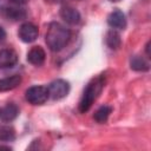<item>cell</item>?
<instances>
[{
  "instance_id": "cell-1",
  "label": "cell",
  "mask_w": 151,
  "mask_h": 151,
  "mask_svg": "<svg viewBox=\"0 0 151 151\" xmlns=\"http://www.w3.org/2000/svg\"><path fill=\"white\" fill-rule=\"evenodd\" d=\"M70 39H71V32L64 25L59 22H51L48 25L45 40L51 51L53 52L61 51L68 44Z\"/></svg>"
},
{
  "instance_id": "cell-2",
  "label": "cell",
  "mask_w": 151,
  "mask_h": 151,
  "mask_svg": "<svg viewBox=\"0 0 151 151\" xmlns=\"http://www.w3.org/2000/svg\"><path fill=\"white\" fill-rule=\"evenodd\" d=\"M103 86H104V79L100 76L92 79L87 84V86L84 90V93L81 96V99L79 101V111L81 113H85L86 111H88L91 109L92 104L96 101V99L100 94Z\"/></svg>"
},
{
  "instance_id": "cell-3",
  "label": "cell",
  "mask_w": 151,
  "mask_h": 151,
  "mask_svg": "<svg viewBox=\"0 0 151 151\" xmlns=\"http://www.w3.org/2000/svg\"><path fill=\"white\" fill-rule=\"evenodd\" d=\"M48 99V90L45 86H32L26 91V100L32 105H42Z\"/></svg>"
},
{
  "instance_id": "cell-4",
  "label": "cell",
  "mask_w": 151,
  "mask_h": 151,
  "mask_svg": "<svg viewBox=\"0 0 151 151\" xmlns=\"http://www.w3.org/2000/svg\"><path fill=\"white\" fill-rule=\"evenodd\" d=\"M47 90L48 97H51L52 99H61L65 96H67L70 91V84L64 79H57L48 85Z\"/></svg>"
},
{
  "instance_id": "cell-5",
  "label": "cell",
  "mask_w": 151,
  "mask_h": 151,
  "mask_svg": "<svg viewBox=\"0 0 151 151\" xmlns=\"http://www.w3.org/2000/svg\"><path fill=\"white\" fill-rule=\"evenodd\" d=\"M19 38L24 42H33L38 38V27L32 22H25L19 28Z\"/></svg>"
},
{
  "instance_id": "cell-6",
  "label": "cell",
  "mask_w": 151,
  "mask_h": 151,
  "mask_svg": "<svg viewBox=\"0 0 151 151\" xmlns=\"http://www.w3.org/2000/svg\"><path fill=\"white\" fill-rule=\"evenodd\" d=\"M18 63V54L12 48L0 50V68H12Z\"/></svg>"
},
{
  "instance_id": "cell-7",
  "label": "cell",
  "mask_w": 151,
  "mask_h": 151,
  "mask_svg": "<svg viewBox=\"0 0 151 151\" xmlns=\"http://www.w3.org/2000/svg\"><path fill=\"white\" fill-rule=\"evenodd\" d=\"M107 24L113 29H124L126 27V19L122 11L114 9L107 17Z\"/></svg>"
},
{
  "instance_id": "cell-8",
  "label": "cell",
  "mask_w": 151,
  "mask_h": 151,
  "mask_svg": "<svg viewBox=\"0 0 151 151\" xmlns=\"http://www.w3.org/2000/svg\"><path fill=\"white\" fill-rule=\"evenodd\" d=\"M45 58H46V53L44 51L42 47L40 46H34L32 47L28 53H27V60L32 64V65H35V66H40L44 64L45 61Z\"/></svg>"
},
{
  "instance_id": "cell-9",
  "label": "cell",
  "mask_w": 151,
  "mask_h": 151,
  "mask_svg": "<svg viewBox=\"0 0 151 151\" xmlns=\"http://www.w3.org/2000/svg\"><path fill=\"white\" fill-rule=\"evenodd\" d=\"M60 17L67 22V24H71V25H76L80 21V13L73 8V7H63L61 11H60Z\"/></svg>"
},
{
  "instance_id": "cell-10",
  "label": "cell",
  "mask_w": 151,
  "mask_h": 151,
  "mask_svg": "<svg viewBox=\"0 0 151 151\" xmlns=\"http://www.w3.org/2000/svg\"><path fill=\"white\" fill-rule=\"evenodd\" d=\"M21 83V77L19 74H13L6 78L0 79V92L11 91L15 87H18Z\"/></svg>"
},
{
  "instance_id": "cell-11",
  "label": "cell",
  "mask_w": 151,
  "mask_h": 151,
  "mask_svg": "<svg viewBox=\"0 0 151 151\" xmlns=\"http://www.w3.org/2000/svg\"><path fill=\"white\" fill-rule=\"evenodd\" d=\"M18 114L19 107L13 103L7 104L2 110H0V119L2 122H12L18 117Z\"/></svg>"
},
{
  "instance_id": "cell-12",
  "label": "cell",
  "mask_w": 151,
  "mask_h": 151,
  "mask_svg": "<svg viewBox=\"0 0 151 151\" xmlns=\"http://www.w3.org/2000/svg\"><path fill=\"white\" fill-rule=\"evenodd\" d=\"M4 15L11 20H21L26 17V13L22 8H19V7H5Z\"/></svg>"
},
{
  "instance_id": "cell-13",
  "label": "cell",
  "mask_w": 151,
  "mask_h": 151,
  "mask_svg": "<svg viewBox=\"0 0 151 151\" xmlns=\"http://www.w3.org/2000/svg\"><path fill=\"white\" fill-rule=\"evenodd\" d=\"M105 41L107 44V46L112 50H117L120 47V44H122V39H120V35L117 31L114 29H111L106 33V38H105Z\"/></svg>"
},
{
  "instance_id": "cell-14",
  "label": "cell",
  "mask_w": 151,
  "mask_h": 151,
  "mask_svg": "<svg viewBox=\"0 0 151 151\" xmlns=\"http://www.w3.org/2000/svg\"><path fill=\"white\" fill-rule=\"evenodd\" d=\"M130 66L132 70L134 71H139V72H143V71H147L150 68V65L149 63L140 55H133L130 60Z\"/></svg>"
},
{
  "instance_id": "cell-15",
  "label": "cell",
  "mask_w": 151,
  "mask_h": 151,
  "mask_svg": "<svg viewBox=\"0 0 151 151\" xmlns=\"http://www.w3.org/2000/svg\"><path fill=\"white\" fill-rule=\"evenodd\" d=\"M112 112V107L109 106V105H103L100 106L93 114V118L96 122L98 123H105L110 116V113Z\"/></svg>"
},
{
  "instance_id": "cell-16",
  "label": "cell",
  "mask_w": 151,
  "mask_h": 151,
  "mask_svg": "<svg viewBox=\"0 0 151 151\" xmlns=\"http://www.w3.org/2000/svg\"><path fill=\"white\" fill-rule=\"evenodd\" d=\"M15 138V131L12 126H0V142H12Z\"/></svg>"
},
{
  "instance_id": "cell-17",
  "label": "cell",
  "mask_w": 151,
  "mask_h": 151,
  "mask_svg": "<svg viewBox=\"0 0 151 151\" xmlns=\"http://www.w3.org/2000/svg\"><path fill=\"white\" fill-rule=\"evenodd\" d=\"M8 1H11L12 4H14V5L19 6V5H24V4H26L28 0H8Z\"/></svg>"
},
{
  "instance_id": "cell-18",
  "label": "cell",
  "mask_w": 151,
  "mask_h": 151,
  "mask_svg": "<svg viewBox=\"0 0 151 151\" xmlns=\"http://www.w3.org/2000/svg\"><path fill=\"white\" fill-rule=\"evenodd\" d=\"M5 38H6V32H5V29L0 26V42H1V41H4V40H5Z\"/></svg>"
},
{
  "instance_id": "cell-19",
  "label": "cell",
  "mask_w": 151,
  "mask_h": 151,
  "mask_svg": "<svg viewBox=\"0 0 151 151\" xmlns=\"http://www.w3.org/2000/svg\"><path fill=\"white\" fill-rule=\"evenodd\" d=\"M2 149H6V150H11V147H9V146H0V150H2Z\"/></svg>"
},
{
  "instance_id": "cell-20",
  "label": "cell",
  "mask_w": 151,
  "mask_h": 151,
  "mask_svg": "<svg viewBox=\"0 0 151 151\" xmlns=\"http://www.w3.org/2000/svg\"><path fill=\"white\" fill-rule=\"evenodd\" d=\"M110 1H112V2H117V1H120V0H110Z\"/></svg>"
}]
</instances>
